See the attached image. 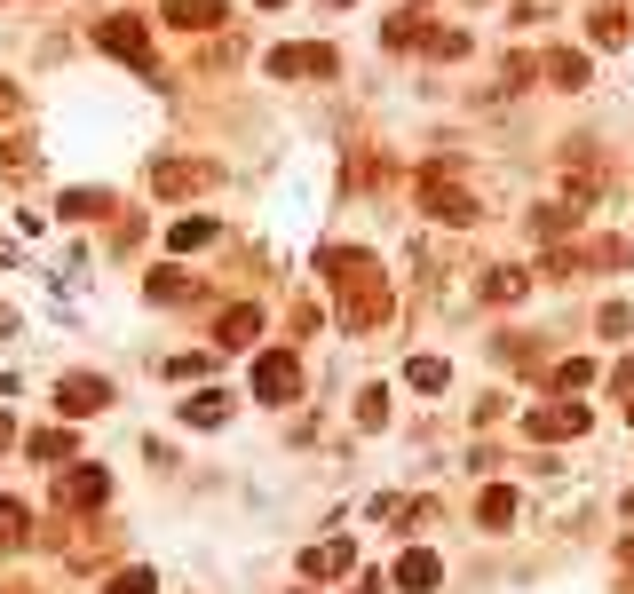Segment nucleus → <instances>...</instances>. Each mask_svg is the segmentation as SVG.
Listing matches in <instances>:
<instances>
[{
  "label": "nucleus",
  "instance_id": "nucleus-23",
  "mask_svg": "<svg viewBox=\"0 0 634 594\" xmlns=\"http://www.w3.org/2000/svg\"><path fill=\"white\" fill-rule=\"evenodd\" d=\"M619 389H634V357H627V365H619Z\"/></svg>",
  "mask_w": 634,
  "mask_h": 594
},
{
  "label": "nucleus",
  "instance_id": "nucleus-12",
  "mask_svg": "<svg viewBox=\"0 0 634 594\" xmlns=\"http://www.w3.org/2000/svg\"><path fill=\"white\" fill-rule=\"evenodd\" d=\"M24 531H32V515H24L16 499H0V555H8V547H24Z\"/></svg>",
  "mask_w": 634,
  "mask_h": 594
},
{
  "label": "nucleus",
  "instance_id": "nucleus-17",
  "mask_svg": "<svg viewBox=\"0 0 634 594\" xmlns=\"http://www.w3.org/2000/svg\"><path fill=\"white\" fill-rule=\"evenodd\" d=\"M476 515L500 531V523H516V499H508V492H484V507H476Z\"/></svg>",
  "mask_w": 634,
  "mask_h": 594
},
{
  "label": "nucleus",
  "instance_id": "nucleus-15",
  "mask_svg": "<svg viewBox=\"0 0 634 594\" xmlns=\"http://www.w3.org/2000/svg\"><path fill=\"white\" fill-rule=\"evenodd\" d=\"M254 333H262L254 309H222V341H254Z\"/></svg>",
  "mask_w": 634,
  "mask_h": 594
},
{
  "label": "nucleus",
  "instance_id": "nucleus-3",
  "mask_svg": "<svg viewBox=\"0 0 634 594\" xmlns=\"http://www.w3.org/2000/svg\"><path fill=\"white\" fill-rule=\"evenodd\" d=\"M524 436H539V444H563V436H587V412L579 404H539L524 420Z\"/></svg>",
  "mask_w": 634,
  "mask_h": 594
},
{
  "label": "nucleus",
  "instance_id": "nucleus-18",
  "mask_svg": "<svg viewBox=\"0 0 634 594\" xmlns=\"http://www.w3.org/2000/svg\"><path fill=\"white\" fill-rule=\"evenodd\" d=\"M191 286H183V270H151V301H183Z\"/></svg>",
  "mask_w": 634,
  "mask_h": 594
},
{
  "label": "nucleus",
  "instance_id": "nucleus-10",
  "mask_svg": "<svg viewBox=\"0 0 634 594\" xmlns=\"http://www.w3.org/2000/svg\"><path fill=\"white\" fill-rule=\"evenodd\" d=\"M56 492H72L80 507H96V499H104L111 484H104V468H72V484H56Z\"/></svg>",
  "mask_w": 634,
  "mask_h": 594
},
{
  "label": "nucleus",
  "instance_id": "nucleus-16",
  "mask_svg": "<svg viewBox=\"0 0 634 594\" xmlns=\"http://www.w3.org/2000/svg\"><path fill=\"white\" fill-rule=\"evenodd\" d=\"M547 381H555V389L571 396V389H587V381H595V365H587V357H571V365H555V373H547Z\"/></svg>",
  "mask_w": 634,
  "mask_h": 594
},
{
  "label": "nucleus",
  "instance_id": "nucleus-9",
  "mask_svg": "<svg viewBox=\"0 0 634 594\" xmlns=\"http://www.w3.org/2000/svg\"><path fill=\"white\" fill-rule=\"evenodd\" d=\"M167 24H183V32L199 24V32H214V24H222V0H167Z\"/></svg>",
  "mask_w": 634,
  "mask_h": 594
},
{
  "label": "nucleus",
  "instance_id": "nucleus-22",
  "mask_svg": "<svg viewBox=\"0 0 634 594\" xmlns=\"http://www.w3.org/2000/svg\"><path fill=\"white\" fill-rule=\"evenodd\" d=\"M0 111H16V88H8V80H0Z\"/></svg>",
  "mask_w": 634,
  "mask_h": 594
},
{
  "label": "nucleus",
  "instance_id": "nucleus-4",
  "mask_svg": "<svg viewBox=\"0 0 634 594\" xmlns=\"http://www.w3.org/2000/svg\"><path fill=\"white\" fill-rule=\"evenodd\" d=\"M111 389L96 381V373H72V381H56V412H104Z\"/></svg>",
  "mask_w": 634,
  "mask_h": 594
},
{
  "label": "nucleus",
  "instance_id": "nucleus-20",
  "mask_svg": "<svg viewBox=\"0 0 634 594\" xmlns=\"http://www.w3.org/2000/svg\"><path fill=\"white\" fill-rule=\"evenodd\" d=\"M547 80H563V88H579V80H587V64H579V56H547Z\"/></svg>",
  "mask_w": 634,
  "mask_h": 594
},
{
  "label": "nucleus",
  "instance_id": "nucleus-19",
  "mask_svg": "<svg viewBox=\"0 0 634 594\" xmlns=\"http://www.w3.org/2000/svg\"><path fill=\"white\" fill-rule=\"evenodd\" d=\"M183 420H199V428H222V420H230V404H222V396H199Z\"/></svg>",
  "mask_w": 634,
  "mask_h": 594
},
{
  "label": "nucleus",
  "instance_id": "nucleus-7",
  "mask_svg": "<svg viewBox=\"0 0 634 594\" xmlns=\"http://www.w3.org/2000/svg\"><path fill=\"white\" fill-rule=\"evenodd\" d=\"M270 72H278V80H294V72H333V48H278Z\"/></svg>",
  "mask_w": 634,
  "mask_h": 594
},
{
  "label": "nucleus",
  "instance_id": "nucleus-11",
  "mask_svg": "<svg viewBox=\"0 0 634 594\" xmlns=\"http://www.w3.org/2000/svg\"><path fill=\"white\" fill-rule=\"evenodd\" d=\"M524 270H484V301H524Z\"/></svg>",
  "mask_w": 634,
  "mask_h": 594
},
{
  "label": "nucleus",
  "instance_id": "nucleus-21",
  "mask_svg": "<svg viewBox=\"0 0 634 594\" xmlns=\"http://www.w3.org/2000/svg\"><path fill=\"white\" fill-rule=\"evenodd\" d=\"M104 594H151V571H119Z\"/></svg>",
  "mask_w": 634,
  "mask_h": 594
},
{
  "label": "nucleus",
  "instance_id": "nucleus-5",
  "mask_svg": "<svg viewBox=\"0 0 634 594\" xmlns=\"http://www.w3.org/2000/svg\"><path fill=\"white\" fill-rule=\"evenodd\" d=\"M421 198H428V214H444V222H476V198H468V191H452L444 175H428V183H421Z\"/></svg>",
  "mask_w": 634,
  "mask_h": 594
},
{
  "label": "nucleus",
  "instance_id": "nucleus-2",
  "mask_svg": "<svg viewBox=\"0 0 634 594\" xmlns=\"http://www.w3.org/2000/svg\"><path fill=\"white\" fill-rule=\"evenodd\" d=\"M96 48H104V56H127V64H143V72H151V32H143L135 16H104V24H96Z\"/></svg>",
  "mask_w": 634,
  "mask_h": 594
},
{
  "label": "nucleus",
  "instance_id": "nucleus-14",
  "mask_svg": "<svg viewBox=\"0 0 634 594\" xmlns=\"http://www.w3.org/2000/svg\"><path fill=\"white\" fill-rule=\"evenodd\" d=\"M405 381H413V389H444V381H452V365H444V357H413V373H405Z\"/></svg>",
  "mask_w": 634,
  "mask_h": 594
},
{
  "label": "nucleus",
  "instance_id": "nucleus-13",
  "mask_svg": "<svg viewBox=\"0 0 634 594\" xmlns=\"http://www.w3.org/2000/svg\"><path fill=\"white\" fill-rule=\"evenodd\" d=\"M207 238H214L207 214H191V222H175V230H167V246H175V254H191V246H207Z\"/></svg>",
  "mask_w": 634,
  "mask_h": 594
},
{
  "label": "nucleus",
  "instance_id": "nucleus-6",
  "mask_svg": "<svg viewBox=\"0 0 634 594\" xmlns=\"http://www.w3.org/2000/svg\"><path fill=\"white\" fill-rule=\"evenodd\" d=\"M397 587H405V594H436V587H444V563H436L428 547H413V555L397 563Z\"/></svg>",
  "mask_w": 634,
  "mask_h": 594
},
{
  "label": "nucleus",
  "instance_id": "nucleus-1",
  "mask_svg": "<svg viewBox=\"0 0 634 594\" xmlns=\"http://www.w3.org/2000/svg\"><path fill=\"white\" fill-rule=\"evenodd\" d=\"M254 396H262V404H294V396H302V357H294V349L254 357Z\"/></svg>",
  "mask_w": 634,
  "mask_h": 594
},
{
  "label": "nucleus",
  "instance_id": "nucleus-8",
  "mask_svg": "<svg viewBox=\"0 0 634 594\" xmlns=\"http://www.w3.org/2000/svg\"><path fill=\"white\" fill-rule=\"evenodd\" d=\"M349 563H357V547H349V539H333V547H310V555H302V571H310V579H341Z\"/></svg>",
  "mask_w": 634,
  "mask_h": 594
},
{
  "label": "nucleus",
  "instance_id": "nucleus-24",
  "mask_svg": "<svg viewBox=\"0 0 634 594\" xmlns=\"http://www.w3.org/2000/svg\"><path fill=\"white\" fill-rule=\"evenodd\" d=\"M262 8H286V0H262Z\"/></svg>",
  "mask_w": 634,
  "mask_h": 594
}]
</instances>
